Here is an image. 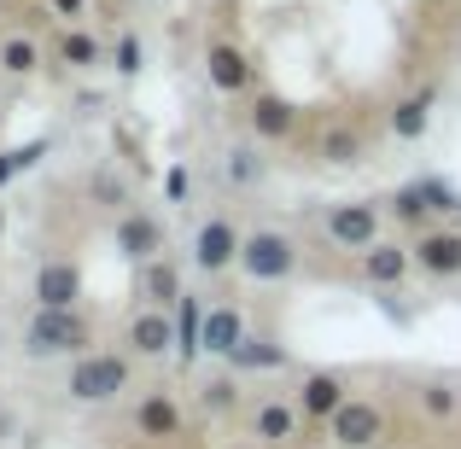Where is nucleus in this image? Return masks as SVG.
<instances>
[{"label":"nucleus","mask_w":461,"mask_h":449,"mask_svg":"<svg viewBox=\"0 0 461 449\" xmlns=\"http://www.w3.org/2000/svg\"><path fill=\"white\" fill-rule=\"evenodd\" d=\"M23 350L30 356H88L94 333L82 310H35L30 327H23Z\"/></svg>","instance_id":"1"},{"label":"nucleus","mask_w":461,"mask_h":449,"mask_svg":"<svg viewBox=\"0 0 461 449\" xmlns=\"http://www.w3.org/2000/svg\"><path fill=\"white\" fill-rule=\"evenodd\" d=\"M240 269L258 286L286 281V274L298 269V239L281 234V228H258V234H246V246H240Z\"/></svg>","instance_id":"2"},{"label":"nucleus","mask_w":461,"mask_h":449,"mask_svg":"<svg viewBox=\"0 0 461 449\" xmlns=\"http://www.w3.org/2000/svg\"><path fill=\"white\" fill-rule=\"evenodd\" d=\"M129 391V362L112 356V350H88L70 368V397L77 403H112V397Z\"/></svg>","instance_id":"3"},{"label":"nucleus","mask_w":461,"mask_h":449,"mask_svg":"<svg viewBox=\"0 0 461 449\" xmlns=\"http://www.w3.org/2000/svg\"><path fill=\"white\" fill-rule=\"evenodd\" d=\"M327 239H333L339 251H374L380 246V204L374 199H345L327 211Z\"/></svg>","instance_id":"4"},{"label":"nucleus","mask_w":461,"mask_h":449,"mask_svg":"<svg viewBox=\"0 0 461 449\" xmlns=\"http://www.w3.org/2000/svg\"><path fill=\"white\" fill-rule=\"evenodd\" d=\"M456 199H461V193L450 187V181H438V175H415L409 187H397L392 216H397V222H427V216H438V211H456Z\"/></svg>","instance_id":"5"},{"label":"nucleus","mask_w":461,"mask_h":449,"mask_svg":"<svg viewBox=\"0 0 461 449\" xmlns=\"http://www.w3.org/2000/svg\"><path fill=\"white\" fill-rule=\"evenodd\" d=\"M240 246H246V234H240L228 216H211V222H199V234H193V263H199L204 274H222L240 263Z\"/></svg>","instance_id":"6"},{"label":"nucleus","mask_w":461,"mask_h":449,"mask_svg":"<svg viewBox=\"0 0 461 449\" xmlns=\"http://www.w3.org/2000/svg\"><path fill=\"white\" fill-rule=\"evenodd\" d=\"M327 432H333L339 449H374V444L385 438V415L368 403V397H350V403L327 420Z\"/></svg>","instance_id":"7"},{"label":"nucleus","mask_w":461,"mask_h":449,"mask_svg":"<svg viewBox=\"0 0 461 449\" xmlns=\"http://www.w3.org/2000/svg\"><path fill=\"white\" fill-rule=\"evenodd\" d=\"M112 246L123 251L129 263H158L164 257V228H158V216H147V211H123L117 228H112Z\"/></svg>","instance_id":"8"},{"label":"nucleus","mask_w":461,"mask_h":449,"mask_svg":"<svg viewBox=\"0 0 461 449\" xmlns=\"http://www.w3.org/2000/svg\"><path fill=\"white\" fill-rule=\"evenodd\" d=\"M409 257H415L420 274L450 281V274H461V234L456 228H420V239L409 246Z\"/></svg>","instance_id":"9"},{"label":"nucleus","mask_w":461,"mask_h":449,"mask_svg":"<svg viewBox=\"0 0 461 449\" xmlns=\"http://www.w3.org/2000/svg\"><path fill=\"white\" fill-rule=\"evenodd\" d=\"M35 303H41V310H77L82 303V269L65 263V257L41 263V269H35Z\"/></svg>","instance_id":"10"},{"label":"nucleus","mask_w":461,"mask_h":449,"mask_svg":"<svg viewBox=\"0 0 461 449\" xmlns=\"http://www.w3.org/2000/svg\"><path fill=\"white\" fill-rule=\"evenodd\" d=\"M204 76H211L216 94H246L251 88V58L240 53L234 41H216L211 53H204Z\"/></svg>","instance_id":"11"},{"label":"nucleus","mask_w":461,"mask_h":449,"mask_svg":"<svg viewBox=\"0 0 461 449\" xmlns=\"http://www.w3.org/2000/svg\"><path fill=\"white\" fill-rule=\"evenodd\" d=\"M345 403H350V397H345V380H339V373H327V368H315L310 380L298 385V415H310V420H333Z\"/></svg>","instance_id":"12"},{"label":"nucleus","mask_w":461,"mask_h":449,"mask_svg":"<svg viewBox=\"0 0 461 449\" xmlns=\"http://www.w3.org/2000/svg\"><path fill=\"white\" fill-rule=\"evenodd\" d=\"M246 345V315L234 310V303H216V310H204V356H234V350Z\"/></svg>","instance_id":"13"},{"label":"nucleus","mask_w":461,"mask_h":449,"mask_svg":"<svg viewBox=\"0 0 461 449\" xmlns=\"http://www.w3.org/2000/svg\"><path fill=\"white\" fill-rule=\"evenodd\" d=\"M204 356V298L187 292L176 303V362L187 368V362Z\"/></svg>","instance_id":"14"},{"label":"nucleus","mask_w":461,"mask_h":449,"mask_svg":"<svg viewBox=\"0 0 461 449\" xmlns=\"http://www.w3.org/2000/svg\"><path fill=\"white\" fill-rule=\"evenodd\" d=\"M129 345H135L140 356H164V350H176V315L135 310V321H129Z\"/></svg>","instance_id":"15"},{"label":"nucleus","mask_w":461,"mask_h":449,"mask_svg":"<svg viewBox=\"0 0 461 449\" xmlns=\"http://www.w3.org/2000/svg\"><path fill=\"white\" fill-rule=\"evenodd\" d=\"M251 129H258V140H281L298 129V105L281 100V94H258V105H251Z\"/></svg>","instance_id":"16"},{"label":"nucleus","mask_w":461,"mask_h":449,"mask_svg":"<svg viewBox=\"0 0 461 449\" xmlns=\"http://www.w3.org/2000/svg\"><path fill=\"white\" fill-rule=\"evenodd\" d=\"M409 263H415V257H409V246H392V239H380L374 251H362V274H368L374 286H397L409 274Z\"/></svg>","instance_id":"17"},{"label":"nucleus","mask_w":461,"mask_h":449,"mask_svg":"<svg viewBox=\"0 0 461 449\" xmlns=\"http://www.w3.org/2000/svg\"><path fill=\"white\" fill-rule=\"evenodd\" d=\"M228 368L234 373H275V368H286V350L275 345V338H263V333H246V345L228 356Z\"/></svg>","instance_id":"18"},{"label":"nucleus","mask_w":461,"mask_h":449,"mask_svg":"<svg viewBox=\"0 0 461 449\" xmlns=\"http://www.w3.org/2000/svg\"><path fill=\"white\" fill-rule=\"evenodd\" d=\"M140 298L152 303V310H169V303H181L187 292H181V274H176V263H140Z\"/></svg>","instance_id":"19"},{"label":"nucleus","mask_w":461,"mask_h":449,"mask_svg":"<svg viewBox=\"0 0 461 449\" xmlns=\"http://www.w3.org/2000/svg\"><path fill=\"white\" fill-rule=\"evenodd\" d=\"M135 432L140 438H176L181 432V409L169 403V397H147V403L135 409Z\"/></svg>","instance_id":"20"},{"label":"nucleus","mask_w":461,"mask_h":449,"mask_svg":"<svg viewBox=\"0 0 461 449\" xmlns=\"http://www.w3.org/2000/svg\"><path fill=\"white\" fill-rule=\"evenodd\" d=\"M251 432H258L263 444H286V438H298V403H263L258 415H251Z\"/></svg>","instance_id":"21"},{"label":"nucleus","mask_w":461,"mask_h":449,"mask_svg":"<svg viewBox=\"0 0 461 449\" xmlns=\"http://www.w3.org/2000/svg\"><path fill=\"white\" fill-rule=\"evenodd\" d=\"M432 123V94H409V100L392 105V135L397 140H420Z\"/></svg>","instance_id":"22"},{"label":"nucleus","mask_w":461,"mask_h":449,"mask_svg":"<svg viewBox=\"0 0 461 449\" xmlns=\"http://www.w3.org/2000/svg\"><path fill=\"white\" fill-rule=\"evenodd\" d=\"M41 157H47V135L23 140V147H6V152H0V187H6V181H18L23 169H35Z\"/></svg>","instance_id":"23"},{"label":"nucleus","mask_w":461,"mask_h":449,"mask_svg":"<svg viewBox=\"0 0 461 449\" xmlns=\"http://www.w3.org/2000/svg\"><path fill=\"white\" fill-rule=\"evenodd\" d=\"M222 175L234 181V187H258V181H263V152L258 147H228Z\"/></svg>","instance_id":"24"},{"label":"nucleus","mask_w":461,"mask_h":449,"mask_svg":"<svg viewBox=\"0 0 461 449\" xmlns=\"http://www.w3.org/2000/svg\"><path fill=\"white\" fill-rule=\"evenodd\" d=\"M35 65H41V53H35L30 35H6V41H0V70H6V76H30Z\"/></svg>","instance_id":"25"},{"label":"nucleus","mask_w":461,"mask_h":449,"mask_svg":"<svg viewBox=\"0 0 461 449\" xmlns=\"http://www.w3.org/2000/svg\"><path fill=\"white\" fill-rule=\"evenodd\" d=\"M321 157H327V164H357V157H362V135L345 129V123L327 129V135H321Z\"/></svg>","instance_id":"26"},{"label":"nucleus","mask_w":461,"mask_h":449,"mask_svg":"<svg viewBox=\"0 0 461 449\" xmlns=\"http://www.w3.org/2000/svg\"><path fill=\"white\" fill-rule=\"evenodd\" d=\"M59 53H65V65H77V70H88V65H100V41H94L88 30H70L65 41H59Z\"/></svg>","instance_id":"27"},{"label":"nucleus","mask_w":461,"mask_h":449,"mask_svg":"<svg viewBox=\"0 0 461 449\" xmlns=\"http://www.w3.org/2000/svg\"><path fill=\"white\" fill-rule=\"evenodd\" d=\"M112 65H117V76H140V65H147V47H140V35H135V30H129V35H117Z\"/></svg>","instance_id":"28"},{"label":"nucleus","mask_w":461,"mask_h":449,"mask_svg":"<svg viewBox=\"0 0 461 449\" xmlns=\"http://www.w3.org/2000/svg\"><path fill=\"white\" fill-rule=\"evenodd\" d=\"M456 403H461V397L450 391V385H420V409H427V415L450 420V415H456Z\"/></svg>","instance_id":"29"},{"label":"nucleus","mask_w":461,"mask_h":449,"mask_svg":"<svg viewBox=\"0 0 461 449\" xmlns=\"http://www.w3.org/2000/svg\"><path fill=\"white\" fill-rule=\"evenodd\" d=\"M88 193H94V199H100V204H123V199H129L123 175H112V169H100V175L88 181Z\"/></svg>","instance_id":"30"},{"label":"nucleus","mask_w":461,"mask_h":449,"mask_svg":"<svg viewBox=\"0 0 461 449\" xmlns=\"http://www.w3.org/2000/svg\"><path fill=\"white\" fill-rule=\"evenodd\" d=\"M187 193H193V175H187V164H169V169H164V199H169V204H181Z\"/></svg>","instance_id":"31"},{"label":"nucleus","mask_w":461,"mask_h":449,"mask_svg":"<svg viewBox=\"0 0 461 449\" xmlns=\"http://www.w3.org/2000/svg\"><path fill=\"white\" fill-rule=\"evenodd\" d=\"M228 403H240L234 380H211V385H204V409H228Z\"/></svg>","instance_id":"32"},{"label":"nucleus","mask_w":461,"mask_h":449,"mask_svg":"<svg viewBox=\"0 0 461 449\" xmlns=\"http://www.w3.org/2000/svg\"><path fill=\"white\" fill-rule=\"evenodd\" d=\"M47 6H53L59 18H82V0H47Z\"/></svg>","instance_id":"33"},{"label":"nucleus","mask_w":461,"mask_h":449,"mask_svg":"<svg viewBox=\"0 0 461 449\" xmlns=\"http://www.w3.org/2000/svg\"><path fill=\"white\" fill-rule=\"evenodd\" d=\"M0 234H6V216H0Z\"/></svg>","instance_id":"34"},{"label":"nucleus","mask_w":461,"mask_h":449,"mask_svg":"<svg viewBox=\"0 0 461 449\" xmlns=\"http://www.w3.org/2000/svg\"><path fill=\"white\" fill-rule=\"evenodd\" d=\"M456 216H461V199H456Z\"/></svg>","instance_id":"35"}]
</instances>
